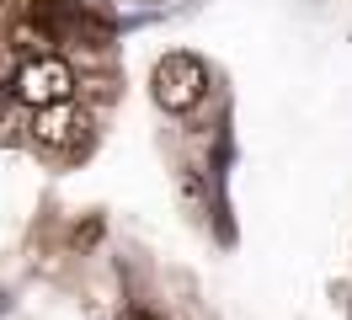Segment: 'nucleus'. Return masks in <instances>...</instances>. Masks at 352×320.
I'll use <instances>...</instances> for the list:
<instances>
[{
    "label": "nucleus",
    "mask_w": 352,
    "mask_h": 320,
    "mask_svg": "<svg viewBox=\"0 0 352 320\" xmlns=\"http://www.w3.org/2000/svg\"><path fill=\"white\" fill-rule=\"evenodd\" d=\"M86 128H91L86 107H75V102H54V107H38V112H32L27 145L48 149V155H69V149L86 145Z\"/></svg>",
    "instance_id": "3"
},
{
    "label": "nucleus",
    "mask_w": 352,
    "mask_h": 320,
    "mask_svg": "<svg viewBox=\"0 0 352 320\" xmlns=\"http://www.w3.org/2000/svg\"><path fill=\"white\" fill-rule=\"evenodd\" d=\"M123 320H160V315H150V310H133V315H123Z\"/></svg>",
    "instance_id": "4"
},
{
    "label": "nucleus",
    "mask_w": 352,
    "mask_h": 320,
    "mask_svg": "<svg viewBox=\"0 0 352 320\" xmlns=\"http://www.w3.org/2000/svg\"><path fill=\"white\" fill-rule=\"evenodd\" d=\"M150 91L166 112L182 118V112L203 107V96H208V64H203L198 54H166L150 75Z\"/></svg>",
    "instance_id": "1"
},
{
    "label": "nucleus",
    "mask_w": 352,
    "mask_h": 320,
    "mask_svg": "<svg viewBox=\"0 0 352 320\" xmlns=\"http://www.w3.org/2000/svg\"><path fill=\"white\" fill-rule=\"evenodd\" d=\"M6 91L38 112V107H54V102H69V96H75V70H69L59 54H43V59H27L22 70L11 75Z\"/></svg>",
    "instance_id": "2"
}]
</instances>
